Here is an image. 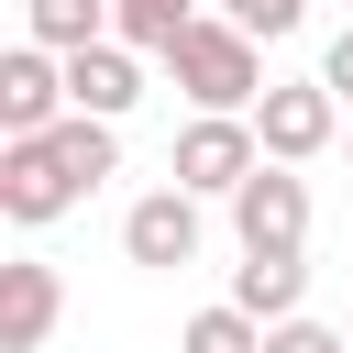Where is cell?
Wrapping results in <instances>:
<instances>
[{
  "mask_svg": "<svg viewBox=\"0 0 353 353\" xmlns=\"http://www.w3.org/2000/svg\"><path fill=\"white\" fill-rule=\"evenodd\" d=\"M188 22H199V0H121V44H143V55H165Z\"/></svg>",
  "mask_w": 353,
  "mask_h": 353,
  "instance_id": "4fadbf2b",
  "label": "cell"
},
{
  "mask_svg": "<svg viewBox=\"0 0 353 353\" xmlns=\"http://www.w3.org/2000/svg\"><path fill=\"white\" fill-rule=\"evenodd\" d=\"M66 99H77V110H99V121H121V110L143 99V44H121V33L77 44V55H66Z\"/></svg>",
  "mask_w": 353,
  "mask_h": 353,
  "instance_id": "ba28073f",
  "label": "cell"
},
{
  "mask_svg": "<svg viewBox=\"0 0 353 353\" xmlns=\"http://www.w3.org/2000/svg\"><path fill=\"white\" fill-rule=\"evenodd\" d=\"M88 199V165L55 143V132H11L0 143V210L22 221V232H44V221H66Z\"/></svg>",
  "mask_w": 353,
  "mask_h": 353,
  "instance_id": "7a4b0ae2",
  "label": "cell"
},
{
  "mask_svg": "<svg viewBox=\"0 0 353 353\" xmlns=\"http://www.w3.org/2000/svg\"><path fill=\"white\" fill-rule=\"evenodd\" d=\"M232 232L265 243V254H298V243H309V176H298L287 154H265V165L232 188Z\"/></svg>",
  "mask_w": 353,
  "mask_h": 353,
  "instance_id": "5b68a950",
  "label": "cell"
},
{
  "mask_svg": "<svg viewBox=\"0 0 353 353\" xmlns=\"http://www.w3.org/2000/svg\"><path fill=\"white\" fill-rule=\"evenodd\" d=\"M265 353H353V331H331V320H265Z\"/></svg>",
  "mask_w": 353,
  "mask_h": 353,
  "instance_id": "5bb4252c",
  "label": "cell"
},
{
  "mask_svg": "<svg viewBox=\"0 0 353 353\" xmlns=\"http://www.w3.org/2000/svg\"><path fill=\"white\" fill-rule=\"evenodd\" d=\"M232 298H243L254 320H287V309L309 298V265H298V254H265V243H243V265H232Z\"/></svg>",
  "mask_w": 353,
  "mask_h": 353,
  "instance_id": "30bf717a",
  "label": "cell"
},
{
  "mask_svg": "<svg viewBox=\"0 0 353 353\" xmlns=\"http://www.w3.org/2000/svg\"><path fill=\"white\" fill-rule=\"evenodd\" d=\"M22 33H33V44H55V55H77V44L121 33V0H22Z\"/></svg>",
  "mask_w": 353,
  "mask_h": 353,
  "instance_id": "8fae6325",
  "label": "cell"
},
{
  "mask_svg": "<svg viewBox=\"0 0 353 353\" xmlns=\"http://www.w3.org/2000/svg\"><path fill=\"white\" fill-rule=\"evenodd\" d=\"M66 110H77V99H66V55L22 33V44L0 55V143H11V132H55Z\"/></svg>",
  "mask_w": 353,
  "mask_h": 353,
  "instance_id": "8992f818",
  "label": "cell"
},
{
  "mask_svg": "<svg viewBox=\"0 0 353 353\" xmlns=\"http://www.w3.org/2000/svg\"><path fill=\"white\" fill-rule=\"evenodd\" d=\"M254 132H265V154L309 165V154H331V143H342V88H331V77L265 88V99H254Z\"/></svg>",
  "mask_w": 353,
  "mask_h": 353,
  "instance_id": "277c9868",
  "label": "cell"
},
{
  "mask_svg": "<svg viewBox=\"0 0 353 353\" xmlns=\"http://www.w3.org/2000/svg\"><path fill=\"white\" fill-rule=\"evenodd\" d=\"M121 254L154 265V276L188 265V254H199V188H154V199H132V210H121Z\"/></svg>",
  "mask_w": 353,
  "mask_h": 353,
  "instance_id": "52a82bcc",
  "label": "cell"
},
{
  "mask_svg": "<svg viewBox=\"0 0 353 353\" xmlns=\"http://www.w3.org/2000/svg\"><path fill=\"white\" fill-rule=\"evenodd\" d=\"M55 320H66V287H55V265H0V353H44L55 342Z\"/></svg>",
  "mask_w": 353,
  "mask_h": 353,
  "instance_id": "9c48e42d",
  "label": "cell"
},
{
  "mask_svg": "<svg viewBox=\"0 0 353 353\" xmlns=\"http://www.w3.org/2000/svg\"><path fill=\"white\" fill-rule=\"evenodd\" d=\"M320 77H331V88H342V99H353V22H342V33H331V55H320Z\"/></svg>",
  "mask_w": 353,
  "mask_h": 353,
  "instance_id": "2e32d148",
  "label": "cell"
},
{
  "mask_svg": "<svg viewBox=\"0 0 353 353\" xmlns=\"http://www.w3.org/2000/svg\"><path fill=\"white\" fill-rule=\"evenodd\" d=\"M265 33H243L232 11H199L176 44H165V77L199 99V110H254L265 99V55H254Z\"/></svg>",
  "mask_w": 353,
  "mask_h": 353,
  "instance_id": "6da1fadb",
  "label": "cell"
},
{
  "mask_svg": "<svg viewBox=\"0 0 353 353\" xmlns=\"http://www.w3.org/2000/svg\"><path fill=\"white\" fill-rule=\"evenodd\" d=\"M254 165H265V132H254L243 110H199V121L176 132V188H199V199H232Z\"/></svg>",
  "mask_w": 353,
  "mask_h": 353,
  "instance_id": "3957f363",
  "label": "cell"
},
{
  "mask_svg": "<svg viewBox=\"0 0 353 353\" xmlns=\"http://www.w3.org/2000/svg\"><path fill=\"white\" fill-rule=\"evenodd\" d=\"M342 154H353V132H342Z\"/></svg>",
  "mask_w": 353,
  "mask_h": 353,
  "instance_id": "e0dca14e",
  "label": "cell"
},
{
  "mask_svg": "<svg viewBox=\"0 0 353 353\" xmlns=\"http://www.w3.org/2000/svg\"><path fill=\"white\" fill-rule=\"evenodd\" d=\"M221 11H232L243 33H265V44H276V33H298V11H309V0H221Z\"/></svg>",
  "mask_w": 353,
  "mask_h": 353,
  "instance_id": "9a60e30c",
  "label": "cell"
},
{
  "mask_svg": "<svg viewBox=\"0 0 353 353\" xmlns=\"http://www.w3.org/2000/svg\"><path fill=\"white\" fill-rule=\"evenodd\" d=\"M176 353H265V320H254L243 298H221V309H199V320L176 331Z\"/></svg>",
  "mask_w": 353,
  "mask_h": 353,
  "instance_id": "7c38bea8",
  "label": "cell"
}]
</instances>
